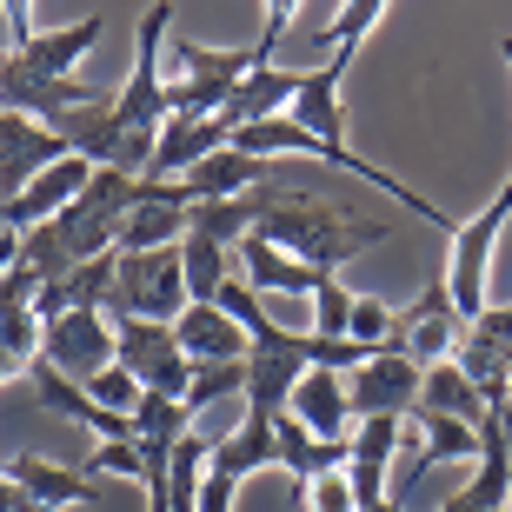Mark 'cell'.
I'll use <instances>...</instances> for the list:
<instances>
[{
	"label": "cell",
	"mask_w": 512,
	"mask_h": 512,
	"mask_svg": "<svg viewBox=\"0 0 512 512\" xmlns=\"http://www.w3.org/2000/svg\"><path fill=\"white\" fill-rule=\"evenodd\" d=\"M253 233H260V240H273L280 253H293V260L320 266V273H340L346 260H360L366 247H380L393 227H380V220H346V213L320 207V200H300V193H286V200L266 213Z\"/></svg>",
	"instance_id": "1"
},
{
	"label": "cell",
	"mask_w": 512,
	"mask_h": 512,
	"mask_svg": "<svg viewBox=\"0 0 512 512\" xmlns=\"http://www.w3.org/2000/svg\"><path fill=\"white\" fill-rule=\"evenodd\" d=\"M187 266H180V247H160V253H120V280H114V300H107V320H153V326H173L187 313Z\"/></svg>",
	"instance_id": "2"
},
{
	"label": "cell",
	"mask_w": 512,
	"mask_h": 512,
	"mask_svg": "<svg viewBox=\"0 0 512 512\" xmlns=\"http://www.w3.org/2000/svg\"><path fill=\"white\" fill-rule=\"evenodd\" d=\"M180 7H147L140 14V54H133V74L127 87L114 94V120L120 133H160L173 120L167 107V27Z\"/></svg>",
	"instance_id": "3"
},
{
	"label": "cell",
	"mask_w": 512,
	"mask_h": 512,
	"mask_svg": "<svg viewBox=\"0 0 512 512\" xmlns=\"http://www.w3.org/2000/svg\"><path fill=\"white\" fill-rule=\"evenodd\" d=\"M114 366H127L147 393L187 399V386H193V360L180 353V333L153 326V320H114Z\"/></svg>",
	"instance_id": "4"
},
{
	"label": "cell",
	"mask_w": 512,
	"mask_h": 512,
	"mask_svg": "<svg viewBox=\"0 0 512 512\" xmlns=\"http://www.w3.org/2000/svg\"><path fill=\"white\" fill-rule=\"evenodd\" d=\"M100 34H107V14H87V20H74V27H47V34L14 40V47L0 54V67H7V74H27V80H74V67L100 47Z\"/></svg>",
	"instance_id": "5"
},
{
	"label": "cell",
	"mask_w": 512,
	"mask_h": 512,
	"mask_svg": "<svg viewBox=\"0 0 512 512\" xmlns=\"http://www.w3.org/2000/svg\"><path fill=\"white\" fill-rule=\"evenodd\" d=\"M419 386H426V373H419L406 353H373V360L346 380L353 426H360V419H413L419 413Z\"/></svg>",
	"instance_id": "6"
},
{
	"label": "cell",
	"mask_w": 512,
	"mask_h": 512,
	"mask_svg": "<svg viewBox=\"0 0 512 512\" xmlns=\"http://www.w3.org/2000/svg\"><path fill=\"white\" fill-rule=\"evenodd\" d=\"M40 360L54 366V373H67L74 386H87L94 373L114 366V320L107 313H60V320H47Z\"/></svg>",
	"instance_id": "7"
},
{
	"label": "cell",
	"mask_w": 512,
	"mask_h": 512,
	"mask_svg": "<svg viewBox=\"0 0 512 512\" xmlns=\"http://www.w3.org/2000/svg\"><path fill=\"white\" fill-rule=\"evenodd\" d=\"M459 340H466V320L453 313L446 280H439V286H426V293H419L413 313H399V340L386 346V353H406L419 373H433V366H446L459 353Z\"/></svg>",
	"instance_id": "8"
},
{
	"label": "cell",
	"mask_w": 512,
	"mask_h": 512,
	"mask_svg": "<svg viewBox=\"0 0 512 512\" xmlns=\"http://www.w3.org/2000/svg\"><path fill=\"white\" fill-rule=\"evenodd\" d=\"M67 140L54 127H40V120H20V114H0V207H14L20 193L34 187L47 167L67 160Z\"/></svg>",
	"instance_id": "9"
},
{
	"label": "cell",
	"mask_w": 512,
	"mask_h": 512,
	"mask_svg": "<svg viewBox=\"0 0 512 512\" xmlns=\"http://www.w3.org/2000/svg\"><path fill=\"white\" fill-rule=\"evenodd\" d=\"M439 512H512V453H506V413L479 426V473L459 486Z\"/></svg>",
	"instance_id": "10"
},
{
	"label": "cell",
	"mask_w": 512,
	"mask_h": 512,
	"mask_svg": "<svg viewBox=\"0 0 512 512\" xmlns=\"http://www.w3.org/2000/svg\"><path fill=\"white\" fill-rule=\"evenodd\" d=\"M266 173H273V160H253V153L227 147V153H213L207 167H193L187 180H173V193H180V207H220V200L260 193Z\"/></svg>",
	"instance_id": "11"
},
{
	"label": "cell",
	"mask_w": 512,
	"mask_h": 512,
	"mask_svg": "<svg viewBox=\"0 0 512 512\" xmlns=\"http://www.w3.org/2000/svg\"><path fill=\"white\" fill-rule=\"evenodd\" d=\"M227 147H233V133L220 127V120H167V127H160V147H153L147 180L173 187V180H187L193 167H207L213 153H227Z\"/></svg>",
	"instance_id": "12"
},
{
	"label": "cell",
	"mask_w": 512,
	"mask_h": 512,
	"mask_svg": "<svg viewBox=\"0 0 512 512\" xmlns=\"http://www.w3.org/2000/svg\"><path fill=\"white\" fill-rule=\"evenodd\" d=\"M300 80H306V67H253V74L233 87V100L220 107V127L240 133V127H260V120H286Z\"/></svg>",
	"instance_id": "13"
},
{
	"label": "cell",
	"mask_w": 512,
	"mask_h": 512,
	"mask_svg": "<svg viewBox=\"0 0 512 512\" xmlns=\"http://www.w3.org/2000/svg\"><path fill=\"white\" fill-rule=\"evenodd\" d=\"M286 413L300 419L313 439H326V446H346V426H353V406H346V373H326V366H313L300 386H293V406Z\"/></svg>",
	"instance_id": "14"
},
{
	"label": "cell",
	"mask_w": 512,
	"mask_h": 512,
	"mask_svg": "<svg viewBox=\"0 0 512 512\" xmlns=\"http://www.w3.org/2000/svg\"><path fill=\"white\" fill-rule=\"evenodd\" d=\"M7 479H14L20 493H34L47 512H60V506H94V499H100V486L80 473V466H54V459H34V453L7 459Z\"/></svg>",
	"instance_id": "15"
},
{
	"label": "cell",
	"mask_w": 512,
	"mask_h": 512,
	"mask_svg": "<svg viewBox=\"0 0 512 512\" xmlns=\"http://www.w3.org/2000/svg\"><path fill=\"white\" fill-rule=\"evenodd\" d=\"M213 473H227L233 486H247L253 473H280V439H273V419H240L227 439H213Z\"/></svg>",
	"instance_id": "16"
},
{
	"label": "cell",
	"mask_w": 512,
	"mask_h": 512,
	"mask_svg": "<svg viewBox=\"0 0 512 512\" xmlns=\"http://www.w3.org/2000/svg\"><path fill=\"white\" fill-rule=\"evenodd\" d=\"M173 333H180V353H187L193 366H227V360H247V333L220 313V306H187L180 320H173Z\"/></svg>",
	"instance_id": "17"
},
{
	"label": "cell",
	"mask_w": 512,
	"mask_h": 512,
	"mask_svg": "<svg viewBox=\"0 0 512 512\" xmlns=\"http://www.w3.org/2000/svg\"><path fill=\"white\" fill-rule=\"evenodd\" d=\"M453 366L466 373V386L486 399V413H506V399H512V353H506V346L486 340L479 326H466V340H459Z\"/></svg>",
	"instance_id": "18"
},
{
	"label": "cell",
	"mask_w": 512,
	"mask_h": 512,
	"mask_svg": "<svg viewBox=\"0 0 512 512\" xmlns=\"http://www.w3.org/2000/svg\"><path fill=\"white\" fill-rule=\"evenodd\" d=\"M273 439H280V473H293V486H306V479H320V473H340L346 459H353V446H326V439H313L293 413L273 419Z\"/></svg>",
	"instance_id": "19"
},
{
	"label": "cell",
	"mask_w": 512,
	"mask_h": 512,
	"mask_svg": "<svg viewBox=\"0 0 512 512\" xmlns=\"http://www.w3.org/2000/svg\"><path fill=\"white\" fill-rule=\"evenodd\" d=\"M187 433H193L187 399H173V393H140V406H133V439L147 446V459H167Z\"/></svg>",
	"instance_id": "20"
},
{
	"label": "cell",
	"mask_w": 512,
	"mask_h": 512,
	"mask_svg": "<svg viewBox=\"0 0 512 512\" xmlns=\"http://www.w3.org/2000/svg\"><path fill=\"white\" fill-rule=\"evenodd\" d=\"M193 227V207H173V200H140L133 220L120 227V253H160V247H180Z\"/></svg>",
	"instance_id": "21"
},
{
	"label": "cell",
	"mask_w": 512,
	"mask_h": 512,
	"mask_svg": "<svg viewBox=\"0 0 512 512\" xmlns=\"http://www.w3.org/2000/svg\"><path fill=\"white\" fill-rule=\"evenodd\" d=\"M180 266H187V300L193 306H213L220 286L233 280V253L220 247V240H207V233H187V240H180Z\"/></svg>",
	"instance_id": "22"
},
{
	"label": "cell",
	"mask_w": 512,
	"mask_h": 512,
	"mask_svg": "<svg viewBox=\"0 0 512 512\" xmlns=\"http://www.w3.org/2000/svg\"><path fill=\"white\" fill-rule=\"evenodd\" d=\"M419 406H426V413H446V419H466V426H486V419H493V413H486V399L466 386V373H459L453 360L426 373V386H419Z\"/></svg>",
	"instance_id": "23"
},
{
	"label": "cell",
	"mask_w": 512,
	"mask_h": 512,
	"mask_svg": "<svg viewBox=\"0 0 512 512\" xmlns=\"http://www.w3.org/2000/svg\"><path fill=\"white\" fill-rule=\"evenodd\" d=\"M153 466H167V459H147V446H140V439H107V446H94V453H87V466H80V473L94 479H133V486H147V473Z\"/></svg>",
	"instance_id": "24"
},
{
	"label": "cell",
	"mask_w": 512,
	"mask_h": 512,
	"mask_svg": "<svg viewBox=\"0 0 512 512\" xmlns=\"http://www.w3.org/2000/svg\"><path fill=\"white\" fill-rule=\"evenodd\" d=\"M346 340H360L366 353H386L399 340V313L373 293H353V326H346Z\"/></svg>",
	"instance_id": "25"
},
{
	"label": "cell",
	"mask_w": 512,
	"mask_h": 512,
	"mask_svg": "<svg viewBox=\"0 0 512 512\" xmlns=\"http://www.w3.org/2000/svg\"><path fill=\"white\" fill-rule=\"evenodd\" d=\"M386 14H393L386 0H353V7H333V27H326V47H333V54H353V47H360V40L373 34V27H380Z\"/></svg>",
	"instance_id": "26"
},
{
	"label": "cell",
	"mask_w": 512,
	"mask_h": 512,
	"mask_svg": "<svg viewBox=\"0 0 512 512\" xmlns=\"http://www.w3.org/2000/svg\"><path fill=\"white\" fill-rule=\"evenodd\" d=\"M346 326H353V286L333 273V280L313 293V326H306V333H320V340H346Z\"/></svg>",
	"instance_id": "27"
},
{
	"label": "cell",
	"mask_w": 512,
	"mask_h": 512,
	"mask_svg": "<svg viewBox=\"0 0 512 512\" xmlns=\"http://www.w3.org/2000/svg\"><path fill=\"white\" fill-rule=\"evenodd\" d=\"M140 393H147V386L133 380L127 366H107V373H94V380H87V399H94V406H107V413H120V419H133Z\"/></svg>",
	"instance_id": "28"
},
{
	"label": "cell",
	"mask_w": 512,
	"mask_h": 512,
	"mask_svg": "<svg viewBox=\"0 0 512 512\" xmlns=\"http://www.w3.org/2000/svg\"><path fill=\"white\" fill-rule=\"evenodd\" d=\"M293 506H306V512H360V499H353V479H346V466H340V473L306 479L300 493H293Z\"/></svg>",
	"instance_id": "29"
},
{
	"label": "cell",
	"mask_w": 512,
	"mask_h": 512,
	"mask_svg": "<svg viewBox=\"0 0 512 512\" xmlns=\"http://www.w3.org/2000/svg\"><path fill=\"white\" fill-rule=\"evenodd\" d=\"M247 386V360H227V366H193V386H187V413H207L220 393Z\"/></svg>",
	"instance_id": "30"
},
{
	"label": "cell",
	"mask_w": 512,
	"mask_h": 512,
	"mask_svg": "<svg viewBox=\"0 0 512 512\" xmlns=\"http://www.w3.org/2000/svg\"><path fill=\"white\" fill-rule=\"evenodd\" d=\"M233 493H240V486H233L227 473H213V466H207V486H200V512H233Z\"/></svg>",
	"instance_id": "31"
},
{
	"label": "cell",
	"mask_w": 512,
	"mask_h": 512,
	"mask_svg": "<svg viewBox=\"0 0 512 512\" xmlns=\"http://www.w3.org/2000/svg\"><path fill=\"white\" fill-rule=\"evenodd\" d=\"M479 333H486V340H499V346H506V353H512V300L506 306H486V313H479Z\"/></svg>",
	"instance_id": "32"
},
{
	"label": "cell",
	"mask_w": 512,
	"mask_h": 512,
	"mask_svg": "<svg viewBox=\"0 0 512 512\" xmlns=\"http://www.w3.org/2000/svg\"><path fill=\"white\" fill-rule=\"evenodd\" d=\"M0 512H47V506H40V499H34V493H20L14 479L0 473Z\"/></svg>",
	"instance_id": "33"
},
{
	"label": "cell",
	"mask_w": 512,
	"mask_h": 512,
	"mask_svg": "<svg viewBox=\"0 0 512 512\" xmlns=\"http://www.w3.org/2000/svg\"><path fill=\"white\" fill-rule=\"evenodd\" d=\"M486 207H493V213H499V220H512V180H506V187H499V193H493V200H486Z\"/></svg>",
	"instance_id": "34"
},
{
	"label": "cell",
	"mask_w": 512,
	"mask_h": 512,
	"mask_svg": "<svg viewBox=\"0 0 512 512\" xmlns=\"http://www.w3.org/2000/svg\"><path fill=\"white\" fill-rule=\"evenodd\" d=\"M14 373H27V360H14V353H7V346H0V386L14 380Z\"/></svg>",
	"instance_id": "35"
},
{
	"label": "cell",
	"mask_w": 512,
	"mask_h": 512,
	"mask_svg": "<svg viewBox=\"0 0 512 512\" xmlns=\"http://www.w3.org/2000/svg\"><path fill=\"white\" fill-rule=\"evenodd\" d=\"M499 60H506V67H512V40H499Z\"/></svg>",
	"instance_id": "36"
}]
</instances>
